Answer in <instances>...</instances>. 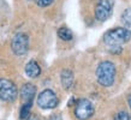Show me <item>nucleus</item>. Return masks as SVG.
<instances>
[{
  "label": "nucleus",
  "mask_w": 131,
  "mask_h": 120,
  "mask_svg": "<svg viewBox=\"0 0 131 120\" xmlns=\"http://www.w3.org/2000/svg\"><path fill=\"white\" fill-rule=\"evenodd\" d=\"M58 36H59L60 40H63V41H71L72 39H73L72 31L69 28H66V27L59 28V30H58Z\"/></svg>",
  "instance_id": "nucleus-11"
},
{
  "label": "nucleus",
  "mask_w": 131,
  "mask_h": 120,
  "mask_svg": "<svg viewBox=\"0 0 131 120\" xmlns=\"http://www.w3.org/2000/svg\"><path fill=\"white\" fill-rule=\"evenodd\" d=\"M48 120H61V118H60V115H58V114H56V115H52L51 118Z\"/></svg>",
  "instance_id": "nucleus-16"
},
{
  "label": "nucleus",
  "mask_w": 131,
  "mask_h": 120,
  "mask_svg": "<svg viewBox=\"0 0 131 120\" xmlns=\"http://www.w3.org/2000/svg\"><path fill=\"white\" fill-rule=\"evenodd\" d=\"M113 120H130V115L125 111H120V112H118L114 115V119Z\"/></svg>",
  "instance_id": "nucleus-14"
},
{
  "label": "nucleus",
  "mask_w": 131,
  "mask_h": 120,
  "mask_svg": "<svg viewBox=\"0 0 131 120\" xmlns=\"http://www.w3.org/2000/svg\"><path fill=\"white\" fill-rule=\"evenodd\" d=\"M122 22L126 27H131V8H126L122 15Z\"/></svg>",
  "instance_id": "nucleus-13"
},
{
  "label": "nucleus",
  "mask_w": 131,
  "mask_h": 120,
  "mask_svg": "<svg viewBox=\"0 0 131 120\" xmlns=\"http://www.w3.org/2000/svg\"><path fill=\"white\" fill-rule=\"evenodd\" d=\"M131 40V30L127 28H114L103 35V43L112 53H120L122 46Z\"/></svg>",
  "instance_id": "nucleus-1"
},
{
  "label": "nucleus",
  "mask_w": 131,
  "mask_h": 120,
  "mask_svg": "<svg viewBox=\"0 0 131 120\" xmlns=\"http://www.w3.org/2000/svg\"><path fill=\"white\" fill-rule=\"evenodd\" d=\"M36 3L40 7H47V6H49V5L54 3V0H36Z\"/></svg>",
  "instance_id": "nucleus-15"
},
{
  "label": "nucleus",
  "mask_w": 131,
  "mask_h": 120,
  "mask_svg": "<svg viewBox=\"0 0 131 120\" xmlns=\"http://www.w3.org/2000/svg\"><path fill=\"white\" fill-rule=\"evenodd\" d=\"M37 104L42 109H53L59 104V99L51 89H46L37 96Z\"/></svg>",
  "instance_id": "nucleus-4"
},
{
  "label": "nucleus",
  "mask_w": 131,
  "mask_h": 120,
  "mask_svg": "<svg viewBox=\"0 0 131 120\" xmlns=\"http://www.w3.org/2000/svg\"><path fill=\"white\" fill-rule=\"evenodd\" d=\"M19 95L23 102H30L34 100V97L36 95V87L31 83H25L20 89Z\"/></svg>",
  "instance_id": "nucleus-8"
},
{
  "label": "nucleus",
  "mask_w": 131,
  "mask_h": 120,
  "mask_svg": "<svg viewBox=\"0 0 131 120\" xmlns=\"http://www.w3.org/2000/svg\"><path fill=\"white\" fill-rule=\"evenodd\" d=\"M73 79H75L73 73H72V71H70V70H64V71L61 72V75H60L61 84H63V87L66 89V90L72 88V85H73Z\"/></svg>",
  "instance_id": "nucleus-10"
},
{
  "label": "nucleus",
  "mask_w": 131,
  "mask_h": 120,
  "mask_svg": "<svg viewBox=\"0 0 131 120\" xmlns=\"http://www.w3.org/2000/svg\"><path fill=\"white\" fill-rule=\"evenodd\" d=\"M75 115L78 120H88L94 115V106L87 99L77 101L75 107Z\"/></svg>",
  "instance_id": "nucleus-6"
},
{
  "label": "nucleus",
  "mask_w": 131,
  "mask_h": 120,
  "mask_svg": "<svg viewBox=\"0 0 131 120\" xmlns=\"http://www.w3.org/2000/svg\"><path fill=\"white\" fill-rule=\"evenodd\" d=\"M18 96L16 84L6 78H0V100L5 102H12Z\"/></svg>",
  "instance_id": "nucleus-3"
},
{
  "label": "nucleus",
  "mask_w": 131,
  "mask_h": 120,
  "mask_svg": "<svg viewBox=\"0 0 131 120\" xmlns=\"http://www.w3.org/2000/svg\"><path fill=\"white\" fill-rule=\"evenodd\" d=\"M127 103H129V107L131 108V96L129 97V100H127Z\"/></svg>",
  "instance_id": "nucleus-18"
},
{
  "label": "nucleus",
  "mask_w": 131,
  "mask_h": 120,
  "mask_svg": "<svg viewBox=\"0 0 131 120\" xmlns=\"http://www.w3.org/2000/svg\"><path fill=\"white\" fill-rule=\"evenodd\" d=\"M40 73H41V67L35 60H30L28 64L25 65V75L29 78H36V77L40 76Z\"/></svg>",
  "instance_id": "nucleus-9"
},
{
  "label": "nucleus",
  "mask_w": 131,
  "mask_h": 120,
  "mask_svg": "<svg viewBox=\"0 0 131 120\" xmlns=\"http://www.w3.org/2000/svg\"><path fill=\"white\" fill-rule=\"evenodd\" d=\"M31 106H32V101H30V102H24L23 107L20 108V113H19L20 119H27V118L30 116Z\"/></svg>",
  "instance_id": "nucleus-12"
},
{
  "label": "nucleus",
  "mask_w": 131,
  "mask_h": 120,
  "mask_svg": "<svg viewBox=\"0 0 131 120\" xmlns=\"http://www.w3.org/2000/svg\"><path fill=\"white\" fill-rule=\"evenodd\" d=\"M114 0H99L95 6V18L99 22L107 20L113 13Z\"/></svg>",
  "instance_id": "nucleus-5"
},
{
  "label": "nucleus",
  "mask_w": 131,
  "mask_h": 120,
  "mask_svg": "<svg viewBox=\"0 0 131 120\" xmlns=\"http://www.w3.org/2000/svg\"><path fill=\"white\" fill-rule=\"evenodd\" d=\"M11 48L12 52L16 55H24L29 49V37L23 32H19L13 36L11 41Z\"/></svg>",
  "instance_id": "nucleus-7"
},
{
  "label": "nucleus",
  "mask_w": 131,
  "mask_h": 120,
  "mask_svg": "<svg viewBox=\"0 0 131 120\" xmlns=\"http://www.w3.org/2000/svg\"><path fill=\"white\" fill-rule=\"evenodd\" d=\"M115 75H117V70L113 63L105 60L101 61L96 68V79L100 85H102L105 88L112 87L114 84Z\"/></svg>",
  "instance_id": "nucleus-2"
},
{
  "label": "nucleus",
  "mask_w": 131,
  "mask_h": 120,
  "mask_svg": "<svg viewBox=\"0 0 131 120\" xmlns=\"http://www.w3.org/2000/svg\"><path fill=\"white\" fill-rule=\"evenodd\" d=\"M27 120H40V119L35 115H31V116H29V118H27Z\"/></svg>",
  "instance_id": "nucleus-17"
}]
</instances>
